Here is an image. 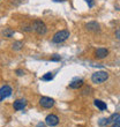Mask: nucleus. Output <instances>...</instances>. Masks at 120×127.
Instances as JSON below:
<instances>
[{"mask_svg": "<svg viewBox=\"0 0 120 127\" xmlns=\"http://www.w3.org/2000/svg\"><path fill=\"white\" fill-rule=\"evenodd\" d=\"M109 79V74L104 70H98L91 75V81L93 83H103Z\"/></svg>", "mask_w": 120, "mask_h": 127, "instance_id": "f257e3e1", "label": "nucleus"}, {"mask_svg": "<svg viewBox=\"0 0 120 127\" xmlns=\"http://www.w3.org/2000/svg\"><path fill=\"white\" fill-rule=\"evenodd\" d=\"M68 37H69V31L68 30H60V31L54 33V36L52 37V42L56 44H60V43H62V42H65Z\"/></svg>", "mask_w": 120, "mask_h": 127, "instance_id": "f03ea898", "label": "nucleus"}, {"mask_svg": "<svg viewBox=\"0 0 120 127\" xmlns=\"http://www.w3.org/2000/svg\"><path fill=\"white\" fill-rule=\"evenodd\" d=\"M32 30H35L38 35H45L46 33V26L44 23L43 21L40 20H36L33 22V26H32Z\"/></svg>", "mask_w": 120, "mask_h": 127, "instance_id": "7ed1b4c3", "label": "nucleus"}, {"mask_svg": "<svg viewBox=\"0 0 120 127\" xmlns=\"http://www.w3.org/2000/svg\"><path fill=\"white\" fill-rule=\"evenodd\" d=\"M119 117H120L119 113H113V114H111L109 118H103V119H100V120L98 121V125H99L100 127H106L107 125L113 124Z\"/></svg>", "mask_w": 120, "mask_h": 127, "instance_id": "20e7f679", "label": "nucleus"}, {"mask_svg": "<svg viewBox=\"0 0 120 127\" xmlns=\"http://www.w3.org/2000/svg\"><path fill=\"white\" fill-rule=\"evenodd\" d=\"M12 93H13V90H12V88H10L9 86H7V84L2 86L1 89H0V100L3 102L7 97H9L10 95H12Z\"/></svg>", "mask_w": 120, "mask_h": 127, "instance_id": "39448f33", "label": "nucleus"}, {"mask_svg": "<svg viewBox=\"0 0 120 127\" xmlns=\"http://www.w3.org/2000/svg\"><path fill=\"white\" fill-rule=\"evenodd\" d=\"M39 104H40V106L44 107V109H51L54 105V100L52 98H50V97L43 96V97H40Z\"/></svg>", "mask_w": 120, "mask_h": 127, "instance_id": "423d86ee", "label": "nucleus"}, {"mask_svg": "<svg viewBox=\"0 0 120 127\" xmlns=\"http://www.w3.org/2000/svg\"><path fill=\"white\" fill-rule=\"evenodd\" d=\"M45 123H46L47 126L54 127L59 124V118H58L56 114H49V116L45 118Z\"/></svg>", "mask_w": 120, "mask_h": 127, "instance_id": "0eeeda50", "label": "nucleus"}, {"mask_svg": "<svg viewBox=\"0 0 120 127\" xmlns=\"http://www.w3.org/2000/svg\"><path fill=\"white\" fill-rule=\"evenodd\" d=\"M26 105H27V100L26 99H16L13 104V107H14V110L21 111L26 107Z\"/></svg>", "mask_w": 120, "mask_h": 127, "instance_id": "6e6552de", "label": "nucleus"}, {"mask_svg": "<svg viewBox=\"0 0 120 127\" xmlns=\"http://www.w3.org/2000/svg\"><path fill=\"white\" fill-rule=\"evenodd\" d=\"M83 80L82 79H74L72 82L69 83V88L70 89H79L80 87L83 86Z\"/></svg>", "mask_w": 120, "mask_h": 127, "instance_id": "1a4fd4ad", "label": "nucleus"}, {"mask_svg": "<svg viewBox=\"0 0 120 127\" xmlns=\"http://www.w3.org/2000/svg\"><path fill=\"white\" fill-rule=\"evenodd\" d=\"M109 54V50L107 49H104V47H99L96 50V57L98 59H103Z\"/></svg>", "mask_w": 120, "mask_h": 127, "instance_id": "9d476101", "label": "nucleus"}, {"mask_svg": "<svg viewBox=\"0 0 120 127\" xmlns=\"http://www.w3.org/2000/svg\"><path fill=\"white\" fill-rule=\"evenodd\" d=\"M93 104H95V106L97 107V109H99L100 111H104L107 109V105L105 102H103V100L100 99H95L93 100Z\"/></svg>", "mask_w": 120, "mask_h": 127, "instance_id": "9b49d317", "label": "nucleus"}, {"mask_svg": "<svg viewBox=\"0 0 120 127\" xmlns=\"http://www.w3.org/2000/svg\"><path fill=\"white\" fill-rule=\"evenodd\" d=\"M86 27H87V29L90 31H98L99 30V24L97 23V22H89Z\"/></svg>", "mask_w": 120, "mask_h": 127, "instance_id": "f8f14e48", "label": "nucleus"}, {"mask_svg": "<svg viewBox=\"0 0 120 127\" xmlns=\"http://www.w3.org/2000/svg\"><path fill=\"white\" fill-rule=\"evenodd\" d=\"M12 46H13V50H16V51L17 50H21V49H22V46H23V43H22V42H15Z\"/></svg>", "mask_w": 120, "mask_h": 127, "instance_id": "ddd939ff", "label": "nucleus"}, {"mask_svg": "<svg viewBox=\"0 0 120 127\" xmlns=\"http://www.w3.org/2000/svg\"><path fill=\"white\" fill-rule=\"evenodd\" d=\"M52 79H53V74L52 73H46L45 75L42 76V80L43 81H51Z\"/></svg>", "mask_w": 120, "mask_h": 127, "instance_id": "4468645a", "label": "nucleus"}, {"mask_svg": "<svg viewBox=\"0 0 120 127\" xmlns=\"http://www.w3.org/2000/svg\"><path fill=\"white\" fill-rule=\"evenodd\" d=\"M3 35H5L7 38H10V37L14 35V31L10 30V29H5V31H3Z\"/></svg>", "mask_w": 120, "mask_h": 127, "instance_id": "2eb2a0df", "label": "nucleus"}, {"mask_svg": "<svg viewBox=\"0 0 120 127\" xmlns=\"http://www.w3.org/2000/svg\"><path fill=\"white\" fill-rule=\"evenodd\" d=\"M112 127H120V117L118 118L117 120L113 123V125H112Z\"/></svg>", "mask_w": 120, "mask_h": 127, "instance_id": "dca6fc26", "label": "nucleus"}, {"mask_svg": "<svg viewBox=\"0 0 120 127\" xmlns=\"http://www.w3.org/2000/svg\"><path fill=\"white\" fill-rule=\"evenodd\" d=\"M87 1V3H88V6L91 8V7H93V0H86Z\"/></svg>", "mask_w": 120, "mask_h": 127, "instance_id": "f3484780", "label": "nucleus"}, {"mask_svg": "<svg viewBox=\"0 0 120 127\" xmlns=\"http://www.w3.org/2000/svg\"><path fill=\"white\" fill-rule=\"evenodd\" d=\"M36 127H46V123H38V124L36 125Z\"/></svg>", "mask_w": 120, "mask_h": 127, "instance_id": "a211bd4d", "label": "nucleus"}, {"mask_svg": "<svg viewBox=\"0 0 120 127\" xmlns=\"http://www.w3.org/2000/svg\"><path fill=\"white\" fill-rule=\"evenodd\" d=\"M52 60L53 61H57V60H60V56H58V54H54V57L52 58Z\"/></svg>", "mask_w": 120, "mask_h": 127, "instance_id": "6ab92c4d", "label": "nucleus"}, {"mask_svg": "<svg viewBox=\"0 0 120 127\" xmlns=\"http://www.w3.org/2000/svg\"><path fill=\"white\" fill-rule=\"evenodd\" d=\"M16 74L19 75V76H21V75H23V74H24V72H23V70H21V69H17L16 70Z\"/></svg>", "mask_w": 120, "mask_h": 127, "instance_id": "aec40b11", "label": "nucleus"}, {"mask_svg": "<svg viewBox=\"0 0 120 127\" xmlns=\"http://www.w3.org/2000/svg\"><path fill=\"white\" fill-rule=\"evenodd\" d=\"M116 36H117L118 39H120V29H118V30L116 31Z\"/></svg>", "mask_w": 120, "mask_h": 127, "instance_id": "412c9836", "label": "nucleus"}]
</instances>
